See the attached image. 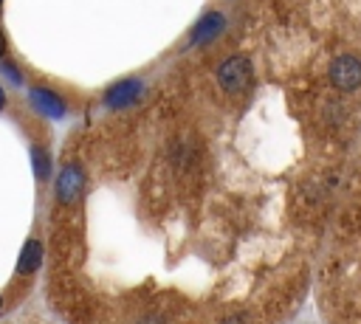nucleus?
<instances>
[{
	"label": "nucleus",
	"instance_id": "f03ea898",
	"mask_svg": "<svg viewBox=\"0 0 361 324\" xmlns=\"http://www.w3.org/2000/svg\"><path fill=\"white\" fill-rule=\"evenodd\" d=\"M330 82L333 87L344 90V93H353L361 87V59L353 56V54H341L330 62Z\"/></svg>",
	"mask_w": 361,
	"mask_h": 324
},
{
	"label": "nucleus",
	"instance_id": "39448f33",
	"mask_svg": "<svg viewBox=\"0 0 361 324\" xmlns=\"http://www.w3.org/2000/svg\"><path fill=\"white\" fill-rule=\"evenodd\" d=\"M226 28V17L220 11H209L203 14L195 25H192V34H189V42L192 45H200V42H212L220 31Z\"/></svg>",
	"mask_w": 361,
	"mask_h": 324
},
{
	"label": "nucleus",
	"instance_id": "7ed1b4c3",
	"mask_svg": "<svg viewBox=\"0 0 361 324\" xmlns=\"http://www.w3.org/2000/svg\"><path fill=\"white\" fill-rule=\"evenodd\" d=\"M82 186H85V175L76 163H65L59 177H56V197L62 203H73L79 194H82Z\"/></svg>",
	"mask_w": 361,
	"mask_h": 324
},
{
	"label": "nucleus",
	"instance_id": "1a4fd4ad",
	"mask_svg": "<svg viewBox=\"0 0 361 324\" xmlns=\"http://www.w3.org/2000/svg\"><path fill=\"white\" fill-rule=\"evenodd\" d=\"M6 73H8V76H11V79H14V82H20V73H17V70H14V68H11V65H6Z\"/></svg>",
	"mask_w": 361,
	"mask_h": 324
},
{
	"label": "nucleus",
	"instance_id": "423d86ee",
	"mask_svg": "<svg viewBox=\"0 0 361 324\" xmlns=\"http://www.w3.org/2000/svg\"><path fill=\"white\" fill-rule=\"evenodd\" d=\"M28 99H31V107L37 113H42V116H51V118H62L65 116V101L48 87H31Z\"/></svg>",
	"mask_w": 361,
	"mask_h": 324
},
{
	"label": "nucleus",
	"instance_id": "6e6552de",
	"mask_svg": "<svg viewBox=\"0 0 361 324\" xmlns=\"http://www.w3.org/2000/svg\"><path fill=\"white\" fill-rule=\"evenodd\" d=\"M31 161H34V175H37L39 180L51 175V161H48V155H45L42 147H34V149H31Z\"/></svg>",
	"mask_w": 361,
	"mask_h": 324
},
{
	"label": "nucleus",
	"instance_id": "20e7f679",
	"mask_svg": "<svg viewBox=\"0 0 361 324\" xmlns=\"http://www.w3.org/2000/svg\"><path fill=\"white\" fill-rule=\"evenodd\" d=\"M144 93V85L138 79H124L118 85H113L107 93H104V104L113 107V110H121V107H130L135 104V99Z\"/></svg>",
	"mask_w": 361,
	"mask_h": 324
},
{
	"label": "nucleus",
	"instance_id": "0eeeda50",
	"mask_svg": "<svg viewBox=\"0 0 361 324\" xmlns=\"http://www.w3.org/2000/svg\"><path fill=\"white\" fill-rule=\"evenodd\" d=\"M39 265H42V245H39V239H28L23 245L20 256H17V270L20 273H34Z\"/></svg>",
	"mask_w": 361,
	"mask_h": 324
},
{
	"label": "nucleus",
	"instance_id": "ddd939ff",
	"mask_svg": "<svg viewBox=\"0 0 361 324\" xmlns=\"http://www.w3.org/2000/svg\"><path fill=\"white\" fill-rule=\"evenodd\" d=\"M223 324H237V321H223Z\"/></svg>",
	"mask_w": 361,
	"mask_h": 324
},
{
	"label": "nucleus",
	"instance_id": "f8f14e48",
	"mask_svg": "<svg viewBox=\"0 0 361 324\" xmlns=\"http://www.w3.org/2000/svg\"><path fill=\"white\" fill-rule=\"evenodd\" d=\"M0 310H3V296H0Z\"/></svg>",
	"mask_w": 361,
	"mask_h": 324
},
{
	"label": "nucleus",
	"instance_id": "9b49d317",
	"mask_svg": "<svg viewBox=\"0 0 361 324\" xmlns=\"http://www.w3.org/2000/svg\"><path fill=\"white\" fill-rule=\"evenodd\" d=\"M3 104H6V93H3V87H0V110H3Z\"/></svg>",
	"mask_w": 361,
	"mask_h": 324
},
{
	"label": "nucleus",
	"instance_id": "f257e3e1",
	"mask_svg": "<svg viewBox=\"0 0 361 324\" xmlns=\"http://www.w3.org/2000/svg\"><path fill=\"white\" fill-rule=\"evenodd\" d=\"M251 82V62L245 56H228L217 65V85L226 93H240Z\"/></svg>",
	"mask_w": 361,
	"mask_h": 324
},
{
	"label": "nucleus",
	"instance_id": "4468645a",
	"mask_svg": "<svg viewBox=\"0 0 361 324\" xmlns=\"http://www.w3.org/2000/svg\"><path fill=\"white\" fill-rule=\"evenodd\" d=\"M0 6H3V0H0Z\"/></svg>",
	"mask_w": 361,
	"mask_h": 324
},
{
	"label": "nucleus",
	"instance_id": "9d476101",
	"mask_svg": "<svg viewBox=\"0 0 361 324\" xmlns=\"http://www.w3.org/2000/svg\"><path fill=\"white\" fill-rule=\"evenodd\" d=\"M6 51V37H3V31H0V54Z\"/></svg>",
	"mask_w": 361,
	"mask_h": 324
}]
</instances>
